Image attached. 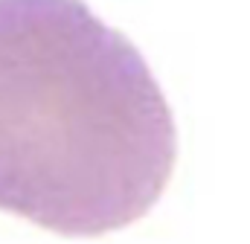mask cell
<instances>
[{
    "mask_svg": "<svg viewBox=\"0 0 250 244\" xmlns=\"http://www.w3.org/2000/svg\"><path fill=\"white\" fill-rule=\"evenodd\" d=\"M172 111L134 44L82 0H0V209L102 236L160 198Z\"/></svg>",
    "mask_w": 250,
    "mask_h": 244,
    "instance_id": "obj_1",
    "label": "cell"
}]
</instances>
